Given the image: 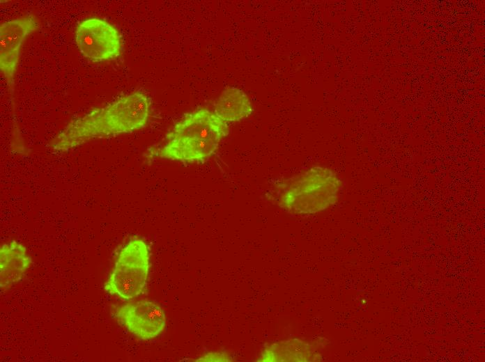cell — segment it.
I'll return each instance as SVG.
<instances>
[{
  "label": "cell",
  "instance_id": "7",
  "mask_svg": "<svg viewBox=\"0 0 485 362\" xmlns=\"http://www.w3.org/2000/svg\"><path fill=\"white\" fill-rule=\"evenodd\" d=\"M31 17L16 18L0 26V68L8 81H11L18 63L20 51L25 38L36 29Z\"/></svg>",
  "mask_w": 485,
  "mask_h": 362
},
{
  "label": "cell",
  "instance_id": "11",
  "mask_svg": "<svg viewBox=\"0 0 485 362\" xmlns=\"http://www.w3.org/2000/svg\"><path fill=\"white\" fill-rule=\"evenodd\" d=\"M231 357L224 352H210L205 355H203L198 359L196 361H230Z\"/></svg>",
  "mask_w": 485,
  "mask_h": 362
},
{
  "label": "cell",
  "instance_id": "5",
  "mask_svg": "<svg viewBox=\"0 0 485 362\" xmlns=\"http://www.w3.org/2000/svg\"><path fill=\"white\" fill-rule=\"evenodd\" d=\"M75 42L80 53L95 62L115 58L121 49V36L116 29L97 17L87 18L78 24Z\"/></svg>",
  "mask_w": 485,
  "mask_h": 362
},
{
  "label": "cell",
  "instance_id": "3",
  "mask_svg": "<svg viewBox=\"0 0 485 362\" xmlns=\"http://www.w3.org/2000/svg\"><path fill=\"white\" fill-rule=\"evenodd\" d=\"M342 187L341 180L334 171L314 166L281 181L272 192L284 210L295 214H311L334 205Z\"/></svg>",
  "mask_w": 485,
  "mask_h": 362
},
{
  "label": "cell",
  "instance_id": "9",
  "mask_svg": "<svg viewBox=\"0 0 485 362\" xmlns=\"http://www.w3.org/2000/svg\"><path fill=\"white\" fill-rule=\"evenodd\" d=\"M316 347L308 342L289 339L274 343L262 351L259 361H312L318 360Z\"/></svg>",
  "mask_w": 485,
  "mask_h": 362
},
{
  "label": "cell",
  "instance_id": "8",
  "mask_svg": "<svg viewBox=\"0 0 485 362\" xmlns=\"http://www.w3.org/2000/svg\"><path fill=\"white\" fill-rule=\"evenodd\" d=\"M31 259L26 248L13 241L4 244L0 250V284L1 290L10 288L21 280L30 267Z\"/></svg>",
  "mask_w": 485,
  "mask_h": 362
},
{
  "label": "cell",
  "instance_id": "2",
  "mask_svg": "<svg viewBox=\"0 0 485 362\" xmlns=\"http://www.w3.org/2000/svg\"><path fill=\"white\" fill-rule=\"evenodd\" d=\"M226 122L215 112L198 109L187 113L167 135V143L154 155L185 163L208 159L228 135Z\"/></svg>",
  "mask_w": 485,
  "mask_h": 362
},
{
  "label": "cell",
  "instance_id": "6",
  "mask_svg": "<svg viewBox=\"0 0 485 362\" xmlns=\"http://www.w3.org/2000/svg\"><path fill=\"white\" fill-rule=\"evenodd\" d=\"M118 321L134 336L148 340L164 329L166 315L155 302L142 300L118 307L114 314Z\"/></svg>",
  "mask_w": 485,
  "mask_h": 362
},
{
  "label": "cell",
  "instance_id": "4",
  "mask_svg": "<svg viewBox=\"0 0 485 362\" xmlns=\"http://www.w3.org/2000/svg\"><path fill=\"white\" fill-rule=\"evenodd\" d=\"M148 269V246L142 239L133 238L121 250L104 288L110 294L132 299L142 293Z\"/></svg>",
  "mask_w": 485,
  "mask_h": 362
},
{
  "label": "cell",
  "instance_id": "10",
  "mask_svg": "<svg viewBox=\"0 0 485 362\" xmlns=\"http://www.w3.org/2000/svg\"><path fill=\"white\" fill-rule=\"evenodd\" d=\"M253 108L247 95L240 89L224 90L215 103V113L224 122H236L248 117Z\"/></svg>",
  "mask_w": 485,
  "mask_h": 362
},
{
  "label": "cell",
  "instance_id": "1",
  "mask_svg": "<svg viewBox=\"0 0 485 362\" xmlns=\"http://www.w3.org/2000/svg\"><path fill=\"white\" fill-rule=\"evenodd\" d=\"M150 105L142 93L126 95L71 121L58 135L53 148L66 151L92 139L139 129L147 123Z\"/></svg>",
  "mask_w": 485,
  "mask_h": 362
}]
</instances>
